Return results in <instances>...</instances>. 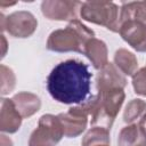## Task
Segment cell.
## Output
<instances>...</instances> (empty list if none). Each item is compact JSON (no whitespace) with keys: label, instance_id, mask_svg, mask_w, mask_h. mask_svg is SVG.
Here are the masks:
<instances>
[{"label":"cell","instance_id":"obj_4","mask_svg":"<svg viewBox=\"0 0 146 146\" xmlns=\"http://www.w3.org/2000/svg\"><path fill=\"white\" fill-rule=\"evenodd\" d=\"M82 19L102 25L112 32H119L120 13L116 3L111 1H86L80 8Z\"/></svg>","mask_w":146,"mask_h":146},{"label":"cell","instance_id":"obj_8","mask_svg":"<svg viewBox=\"0 0 146 146\" xmlns=\"http://www.w3.org/2000/svg\"><path fill=\"white\" fill-rule=\"evenodd\" d=\"M117 33L131 48L146 52V23L133 18L121 21Z\"/></svg>","mask_w":146,"mask_h":146},{"label":"cell","instance_id":"obj_18","mask_svg":"<svg viewBox=\"0 0 146 146\" xmlns=\"http://www.w3.org/2000/svg\"><path fill=\"white\" fill-rule=\"evenodd\" d=\"M99 144H111L110 130L102 127H92L82 138V146H95Z\"/></svg>","mask_w":146,"mask_h":146},{"label":"cell","instance_id":"obj_21","mask_svg":"<svg viewBox=\"0 0 146 146\" xmlns=\"http://www.w3.org/2000/svg\"><path fill=\"white\" fill-rule=\"evenodd\" d=\"M1 146H13V141L5 135H1Z\"/></svg>","mask_w":146,"mask_h":146},{"label":"cell","instance_id":"obj_13","mask_svg":"<svg viewBox=\"0 0 146 146\" xmlns=\"http://www.w3.org/2000/svg\"><path fill=\"white\" fill-rule=\"evenodd\" d=\"M11 100L23 119L32 116L41 107V100L39 96L27 91H21L16 94Z\"/></svg>","mask_w":146,"mask_h":146},{"label":"cell","instance_id":"obj_19","mask_svg":"<svg viewBox=\"0 0 146 146\" xmlns=\"http://www.w3.org/2000/svg\"><path fill=\"white\" fill-rule=\"evenodd\" d=\"M0 70H1V94L2 95L10 94L15 88L16 76L13 70L3 64H1Z\"/></svg>","mask_w":146,"mask_h":146},{"label":"cell","instance_id":"obj_23","mask_svg":"<svg viewBox=\"0 0 146 146\" xmlns=\"http://www.w3.org/2000/svg\"><path fill=\"white\" fill-rule=\"evenodd\" d=\"M95 146H111V144H99V145H95Z\"/></svg>","mask_w":146,"mask_h":146},{"label":"cell","instance_id":"obj_16","mask_svg":"<svg viewBox=\"0 0 146 146\" xmlns=\"http://www.w3.org/2000/svg\"><path fill=\"white\" fill-rule=\"evenodd\" d=\"M129 18L146 23V1L124 2L120 9V22Z\"/></svg>","mask_w":146,"mask_h":146},{"label":"cell","instance_id":"obj_12","mask_svg":"<svg viewBox=\"0 0 146 146\" xmlns=\"http://www.w3.org/2000/svg\"><path fill=\"white\" fill-rule=\"evenodd\" d=\"M82 54L90 60L91 65L96 70H102L108 64V51L106 43L95 36L88 40Z\"/></svg>","mask_w":146,"mask_h":146},{"label":"cell","instance_id":"obj_6","mask_svg":"<svg viewBox=\"0 0 146 146\" xmlns=\"http://www.w3.org/2000/svg\"><path fill=\"white\" fill-rule=\"evenodd\" d=\"M38 27L35 16L26 10L14 11L8 16L1 14V30L7 31L14 38H29Z\"/></svg>","mask_w":146,"mask_h":146},{"label":"cell","instance_id":"obj_22","mask_svg":"<svg viewBox=\"0 0 146 146\" xmlns=\"http://www.w3.org/2000/svg\"><path fill=\"white\" fill-rule=\"evenodd\" d=\"M138 123L140 124V127H141V128L144 129V131L146 132V113L143 115V117L140 119V121H139Z\"/></svg>","mask_w":146,"mask_h":146},{"label":"cell","instance_id":"obj_10","mask_svg":"<svg viewBox=\"0 0 146 146\" xmlns=\"http://www.w3.org/2000/svg\"><path fill=\"white\" fill-rule=\"evenodd\" d=\"M97 90H106V89H124L127 86L125 75L112 63L105 65L102 70H99L96 79Z\"/></svg>","mask_w":146,"mask_h":146},{"label":"cell","instance_id":"obj_17","mask_svg":"<svg viewBox=\"0 0 146 146\" xmlns=\"http://www.w3.org/2000/svg\"><path fill=\"white\" fill-rule=\"evenodd\" d=\"M146 113V103L143 99H131L123 112V121L127 124H132L137 120L140 121L143 115Z\"/></svg>","mask_w":146,"mask_h":146},{"label":"cell","instance_id":"obj_7","mask_svg":"<svg viewBox=\"0 0 146 146\" xmlns=\"http://www.w3.org/2000/svg\"><path fill=\"white\" fill-rule=\"evenodd\" d=\"M57 116L62 123L64 136L67 138H75L80 136L86 130L89 119L83 105L71 107L67 112L60 113Z\"/></svg>","mask_w":146,"mask_h":146},{"label":"cell","instance_id":"obj_1","mask_svg":"<svg viewBox=\"0 0 146 146\" xmlns=\"http://www.w3.org/2000/svg\"><path fill=\"white\" fill-rule=\"evenodd\" d=\"M91 76L88 66L76 59L57 64L47 76V90L58 103L81 105L90 95Z\"/></svg>","mask_w":146,"mask_h":146},{"label":"cell","instance_id":"obj_5","mask_svg":"<svg viewBox=\"0 0 146 146\" xmlns=\"http://www.w3.org/2000/svg\"><path fill=\"white\" fill-rule=\"evenodd\" d=\"M64 137V130L58 116L44 114L39 119L38 127L29 138V146H57Z\"/></svg>","mask_w":146,"mask_h":146},{"label":"cell","instance_id":"obj_15","mask_svg":"<svg viewBox=\"0 0 146 146\" xmlns=\"http://www.w3.org/2000/svg\"><path fill=\"white\" fill-rule=\"evenodd\" d=\"M114 65L128 76H132L138 68V60L133 52L120 48L114 54Z\"/></svg>","mask_w":146,"mask_h":146},{"label":"cell","instance_id":"obj_20","mask_svg":"<svg viewBox=\"0 0 146 146\" xmlns=\"http://www.w3.org/2000/svg\"><path fill=\"white\" fill-rule=\"evenodd\" d=\"M132 87L137 95L146 96V66L132 75Z\"/></svg>","mask_w":146,"mask_h":146},{"label":"cell","instance_id":"obj_3","mask_svg":"<svg viewBox=\"0 0 146 146\" xmlns=\"http://www.w3.org/2000/svg\"><path fill=\"white\" fill-rule=\"evenodd\" d=\"M95 32L86 26L78 18L71 21L66 27L55 30L49 34L47 40V49L55 52H83L84 46Z\"/></svg>","mask_w":146,"mask_h":146},{"label":"cell","instance_id":"obj_9","mask_svg":"<svg viewBox=\"0 0 146 146\" xmlns=\"http://www.w3.org/2000/svg\"><path fill=\"white\" fill-rule=\"evenodd\" d=\"M82 2L79 1H63L51 0L42 1L41 13L51 21H73L76 19L78 10H80Z\"/></svg>","mask_w":146,"mask_h":146},{"label":"cell","instance_id":"obj_2","mask_svg":"<svg viewBox=\"0 0 146 146\" xmlns=\"http://www.w3.org/2000/svg\"><path fill=\"white\" fill-rule=\"evenodd\" d=\"M124 98L125 94L123 89L98 90L95 96H91L81 105L86 108L92 127H102L111 130Z\"/></svg>","mask_w":146,"mask_h":146},{"label":"cell","instance_id":"obj_11","mask_svg":"<svg viewBox=\"0 0 146 146\" xmlns=\"http://www.w3.org/2000/svg\"><path fill=\"white\" fill-rule=\"evenodd\" d=\"M23 117L15 107L11 99H1L0 110V130L7 133H15L22 124Z\"/></svg>","mask_w":146,"mask_h":146},{"label":"cell","instance_id":"obj_14","mask_svg":"<svg viewBox=\"0 0 146 146\" xmlns=\"http://www.w3.org/2000/svg\"><path fill=\"white\" fill-rule=\"evenodd\" d=\"M117 146H146V132L139 123L128 124L119 133Z\"/></svg>","mask_w":146,"mask_h":146}]
</instances>
